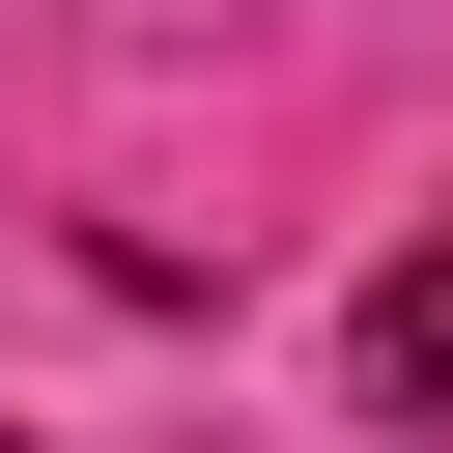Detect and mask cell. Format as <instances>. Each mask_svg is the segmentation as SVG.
I'll list each match as a JSON object with an SVG mask.
<instances>
[{"label":"cell","instance_id":"6da1fadb","mask_svg":"<svg viewBox=\"0 0 453 453\" xmlns=\"http://www.w3.org/2000/svg\"><path fill=\"white\" fill-rule=\"evenodd\" d=\"M340 396H368V425H453V255H396V283L340 311Z\"/></svg>","mask_w":453,"mask_h":453}]
</instances>
